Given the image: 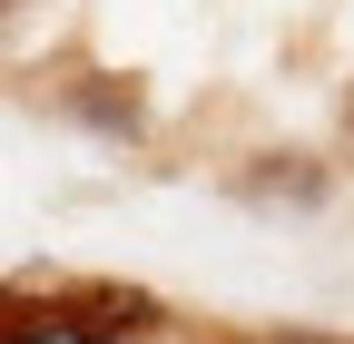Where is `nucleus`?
<instances>
[{
	"label": "nucleus",
	"instance_id": "obj_1",
	"mask_svg": "<svg viewBox=\"0 0 354 344\" xmlns=\"http://www.w3.org/2000/svg\"><path fill=\"white\" fill-rule=\"evenodd\" d=\"M59 108H69V118H88V128H109V138H128V128H138V99H128V79H69V89H59Z\"/></svg>",
	"mask_w": 354,
	"mask_h": 344
},
{
	"label": "nucleus",
	"instance_id": "obj_2",
	"mask_svg": "<svg viewBox=\"0 0 354 344\" xmlns=\"http://www.w3.org/2000/svg\"><path fill=\"white\" fill-rule=\"evenodd\" d=\"M246 197H295V207H315V197H325V167H315V157H286V178H246Z\"/></svg>",
	"mask_w": 354,
	"mask_h": 344
},
{
	"label": "nucleus",
	"instance_id": "obj_3",
	"mask_svg": "<svg viewBox=\"0 0 354 344\" xmlns=\"http://www.w3.org/2000/svg\"><path fill=\"white\" fill-rule=\"evenodd\" d=\"M344 128H354V99H344Z\"/></svg>",
	"mask_w": 354,
	"mask_h": 344
}]
</instances>
